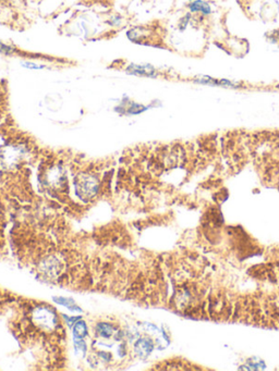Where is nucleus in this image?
I'll list each match as a JSON object with an SVG mask.
<instances>
[{
    "label": "nucleus",
    "instance_id": "nucleus-1",
    "mask_svg": "<svg viewBox=\"0 0 279 371\" xmlns=\"http://www.w3.org/2000/svg\"><path fill=\"white\" fill-rule=\"evenodd\" d=\"M74 188H76L77 195L81 199L88 201L97 194L99 183L97 178L92 174H80L74 181Z\"/></svg>",
    "mask_w": 279,
    "mask_h": 371
},
{
    "label": "nucleus",
    "instance_id": "nucleus-2",
    "mask_svg": "<svg viewBox=\"0 0 279 371\" xmlns=\"http://www.w3.org/2000/svg\"><path fill=\"white\" fill-rule=\"evenodd\" d=\"M33 321L46 331H51L57 326L56 315L46 307H38L33 312Z\"/></svg>",
    "mask_w": 279,
    "mask_h": 371
},
{
    "label": "nucleus",
    "instance_id": "nucleus-3",
    "mask_svg": "<svg viewBox=\"0 0 279 371\" xmlns=\"http://www.w3.org/2000/svg\"><path fill=\"white\" fill-rule=\"evenodd\" d=\"M126 73L129 75H135V77H144V78H155L156 72L155 68L148 64H130L126 68Z\"/></svg>",
    "mask_w": 279,
    "mask_h": 371
},
{
    "label": "nucleus",
    "instance_id": "nucleus-4",
    "mask_svg": "<svg viewBox=\"0 0 279 371\" xmlns=\"http://www.w3.org/2000/svg\"><path fill=\"white\" fill-rule=\"evenodd\" d=\"M117 107L118 108H116V111H118L121 114H130V115L140 114L142 112L146 111V110L149 108L148 106L141 105L139 104V102L131 101L129 99H124L121 101V104Z\"/></svg>",
    "mask_w": 279,
    "mask_h": 371
},
{
    "label": "nucleus",
    "instance_id": "nucleus-5",
    "mask_svg": "<svg viewBox=\"0 0 279 371\" xmlns=\"http://www.w3.org/2000/svg\"><path fill=\"white\" fill-rule=\"evenodd\" d=\"M135 348V353H137L142 358H145L149 354L152 353V350L154 348V344L153 342L149 339H141L139 340L134 345Z\"/></svg>",
    "mask_w": 279,
    "mask_h": 371
},
{
    "label": "nucleus",
    "instance_id": "nucleus-6",
    "mask_svg": "<svg viewBox=\"0 0 279 371\" xmlns=\"http://www.w3.org/2000/svg\"><path fill=\"white\" fill-rule=\"evenodd\" d=\"M189 9L191 12H200L203 16H209L212 9H210L209 4L203 0H195V2H191L189 5Z\"/></svg>",
    "mask_w": 279,
    "mask_h": 371
},
{
    "label": "nucleus",
    "instance_id": "nucleus-7",
    "mask_svg": "<svg viewBox=\"0 0 279 371\" xmlns=\"http://www.w3.org/2000/svg\"><path fill=\"white\" fill-rule=\"evenodd\" d=\"M73 333L74 335L77 336V338L79 339H82L84 338V336L87 334V328H86V325L85 322L80 320L78 321L76 325H74V328H73Z\"/></svg>",
    "mask_w": 279,
    "mask_h": 371
},
{
    "label": "nucleus",
    "instance_id": "nucleus-8",
    "mask_svg": "<svg viewBox=\"0 0 279 371\" xmlns=\"http://www.w3.org/2000/svg\"><path fill=\"white\" fill-rule=\"evenodd\" d=\"M97 331L103 338H110L114 333V328L109 324H99L97 326Z\"/></svg>",
    "mask_w": 279,
    "mask_h": 371
},
{
    "label": "nucleus",
    "instance_id": "nucleus-9",
    "mask_svg": "<svg viewBox=\"0 0 279 371\" xmlns=\"http://www.w3.org/2000/svg\"><path fill=\"white\" fill-rule=\"evenodd\" d=\"M53 300H55L56 303H58L60 305L69 308L70 311H72V312H81V308H79L76 304H74V301L72 299H69V298H53Z\"/></svg>",
    "mask_w": 279,
    "mask_h": 371
},
{
    "label": "nucleus",
    "instance_id": "nucleus-10",
    "mask_svg": "<svg viewBox=\"0 0 279 371\" xmlns=\"http://www.w3.org/2000/svg\"><path fill=\"white\" fill-rule=\"evenodd\" d=\"M15 48H12L11 46L6 45L4 43L0 42V53L5 54V56H10V54L15 53Z\"/></svg>",
    "mask_w": 279,
    "mask_h": 371
},
{
    "label": "nucleus",
    "instance_id": "nucleus-11",
    "mask_svg": "<svg viewBox=\"0 0 279 371\" xmlns=\"http://www.w3.org/2000/svg\"><path fill=\"white\" fill-rule=\"evenodd\" d=\"M21 66L29 69V70H42V69L45 68V66L43 65H36L35 63H29V61H24V63L21 64Z\"/></svg>",
    "mask_w": 279,
    "mask_h": 371
},
{
    "label": "nucleus",
    "instance_id": "nucleus-12",
    "mask_svg": "<svg viewBox=\"0 0 279 371\" xmlns=\"http://www.w3.org/2000/svg\"><path fill=\"white\" fill-rule=\"evenodd\" d=\"M76 347H77V352H81V353H85L86 350V345H85V342L84 341H76Z\"/></svg>",
    "mask_w": 279,
    "mask_h": 371
},
{
    "label": "nucleus",
    "instance_id": "nucleus-13",
    "mask_svg": "<svg viewBox=\"0 0 279 371\" xmlns=\"http://www.w3.org/2000/svg\"><path fill=\"white\" fill-rule=\"evenodd\" d=\"M189 20H190V13H188V15H187L185 18H182V19H181V21H180V23H179L180 30H185V29H186L187 25H188V23H189Z\"/></svg>",
    "mask_w": 279,
    "mask_h": 371
},
{
    "label": "nucleus",
    "instance_id": "nucleus-14",
    "mask_svg": "<svg viewBox=\"0 0 279 371\" xmlns=\"http://www.w3.org/2000/svg\"><path fill=\"white\" fill-rule=\"evenodd\" d=\"M190 2H195V0H190Z\"/></svg>",
    "mask_w": 279,
    "mask_h": 371
}]
</instances>
